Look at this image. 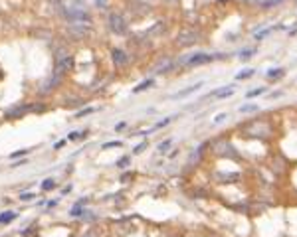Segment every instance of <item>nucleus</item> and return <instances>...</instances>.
Masks as SVG:
<instances>
[{
    "mask_svg": "<svg viewBox=\"0 0 297 237\" xmlns=\"http://www.w3.org/2000/svg\"><path fill=\"white\" fill-rule=\"evenodd\" d=\"M214 55H206V53H194L192 57H188L186 61L188 63H192V65H200V63H208V61H212Z\"/></svg>",
    "mask_w": 297,
    "mask_h": 237,
    "instance_id": "f257e3e1",
    "label": "nucleus"
},
{
    "mask_svg": "<svg viewBox=\"0 0 297 237\" xmlns=\"http://www.w3.org/2000/svg\"><path fill=\"white\" fill-rule=\"evenodd\" d=\"M202 87V83H196V85H190V87H186V89H182V91H178V93H174V99H182V97H188V95H192L194 91H198Z\"/></svg>",
    "mask_w": 297,
    "mask_h": 237,
    "instance_id": "f03ea898",
    "label": "nucleus"
},
{
    "mask_svg": "<svg viewBox=\"0 0 297 237\" xmlns=\"http://www.w3.org/2000/svg\"><path fill=\"white\" fill-rule=\"evenodd\" d=\"M232 93H234V87H230V89L226 87V89H218V91H214L212 95L214 97H218V99H224V97H230Z\"/></svg>",
    "mask_w": 297,
    "mask_h": 237,
    "instance_id": "7ed1b4c3",
    "label": "nucleus"
},
{
    "mask_svg": "<svg viewBox=\"0 0 297 237\" xmlns=\"http://www.w3.org/2000/svg\"><path fill=\"white\" fill-rule=\"evenodd\" d=\"M12 219H16V213H14V211H4V213L0 215V223H10Z\"/></svg>",
    "mask_w": 297,
    "mask_h": 237,
    "instance_id": "20e7f679",
    "label": "nucleus"
},
{
    "mask_svg": "<svg viewBox=\"0 0 297 237\" xmlns=\"http://www.w3.org/2000/svg\"><path fill=\"white\" fill-rule=\"evenodd\" d=\"M153 83H155L153 79H147V81H143V83H141L139 87H135V89H133V93H141V91H145V89H149V87H151Z\"/></svg>",
    "mask_w": 297,
    "mask_h": 237,
    "instance_id": "39448f33",
    "label": "nucleus"
},
{
    "mask_svg": "<svg viewBox=\"0 0 297 237\" xmlns=\"http://www.w3.org/2000/svg\"><path fill=\"white\" fill-rule=\"evenodd\" d=\"M54 188H56V182H54L52 178L44 180V184H42V190H44V192H50V190H54Z\"/></svg>",
    "mask_w": 297,
    "mask_h": 237,
    "instance_id": "423d86ee",
    "label": "nucleus"
},
{
    "mask_svg": "<svg viewBox=\"0 0 297 237\" xmlns=\"http://www.w3.org/2000/svg\"><path fill=\"white\" fill-rule=\"evenodd\" d=\"M255 111H259L257 105H242L240 107V113H255Z\"/></svg>",
    "mask_w": 297,
    "mask_h": 237,
    "instance_id": "0eeeda50",
    "label": "nucleus"
},
{
    "mask_svg": "<svg viewBox=\"0 0 297 237\" xmlns=\"http://www.w3.org/2000/svg\"><path fill=\"white\" fill-rule=\"evenodd\" d=\"M279 2H283V0H259V6L261 8H271V6H275Z\"/></svg>",
    "mask_w": 297,
    "mask_h": 237,
    "instance_id": "6e6552de",
    "label": "nucleus"
},
{
    "mask_svg": "<svg viewBox=\"0 0 297 237\" xmlns=\"http://www.w3.org/2000/svg\"><path fill=\"white\" fill-rule=\"evenodd\" d=\"M113 55H115V61H117V63H125V53H123V51L115 49V51H113Z\"/></svg>",
    "mask_w": 297,
    "mask_h": 237,
    "instance_id": "1a4fd4ad",
    "label": "nucleus"
},
{
    "mask_svg": "<svg viewBox=\"0 0 297 237\" xmlns=\"http://www.w3.org/2000/svg\"><path fill=\"white\" fill-rule=\"evenodd\" d=\"M170 144H172V140H165V142H161V144H159V152H163V154H165V152L170 148Z\"/></svg>",
    "mask_w": 297,
    "mask_h": 237,
    "instance_id": "9d476101",
    "label": "nucleus"
},
{
    "mask_svg": "<svg viewBox=\"0 0 297 237\" xmlns=\"http://www.w3.org/2000/svg\"><path fill=\"white\" fill-rule=\"evenodd\" d=\"M254 75V69H246V71H242V73H238L236 75V79H248Z\"/></svg>",
    "mask_w": 297,
    "mask_h": 237,
    "instance_id": "9b49d317",
    "label": "nucleus"
},
{
    "mask_svg": "<svg viewBox=\"0 0 297 237\" xmlns=\"http://www.w3.org/2000/svg\"><path fill=\"white\" fill-rule=\"evenodd\" d=\"M279 75H283V69H281V67H277V69H269V71H267V77H279Z\"/></svg>",
    "mask_w": 297,
    "mask_h": 237,
    "instance_id": "f8f14e48",
    "label": "nucleus"
},
{
    "mask_svg": "<svg viewBox=\"0 0 297 237\" xmlns=\"http://www.w3.org/2000/svg\"><path fill=\"white\" fill-rule=\"evenodd\" d=\"M252 55H254V49H244V51L240 53V59L244 61V59H250Z\"/></svg>",
    "mask_w": 297,
    "mask_h": 237,
    "instance_id": "ddd939ff",
    "label": "nucleus"
},
{
    "mask_svg": "<svg viewBox=\"0 0 297 237\" xmlns=\"http://www.w3.org/2000/svg\"><path fill=\"white\" fill-rule=\"evenodd\" d=\"M263 93H265V87H259V89L250 91V93H248V97H257V95H263Z\"/></svg>",
    "mask_w": 297,
    "mask_h": 237,
    "instance_id": "4468645a",
    "label": "nucleus"
},
{
    "mask_svg": "<svg viewBox=\"0 0 297 237\" xmlns=\"http://www.w3.org/2000/svg\"><path fill=\"white\" fill-rule=\"evenodd\" d=\"M113 146H121V142L119 140H111V142H105L103 144V148H113Z\"/></svg>",
    "mask_w": 297,
    "mask_h": 237,
    "instance_id": "2eb2a0df",
    "label": "nucleus"
},
{
    "mask_svg": "<svg viewBox=\"0 0 297 237\" xmlns=\"http://www.w3.org/2000/svg\"><path fill=\"white\" fill-rule=\"evenodd\" d=\"M28 152H30V150H18V152H12V154H10V158H18V156H26V154H28Z\"/></svg>",
    "mask_w": 297,
    "mask_h": 237,
    "instance_id": "dca6fc26",
    "label": "nucleus"
},
{
    "mask_svg": "<svg viewBox=\"0 0 297 237\" xmlns=\"http://www.w3.org/2000/svg\"><path fill=\"white\" fill-rule=\"evenodd\" d=\"M127 164H129V158H127V156H123L121 160H119V162H117V166H121V168H125Z\"/></svg>",
    "mask_w": 297,
    "mask_h": 237,
    "instance_id": "f3484780",
    "label": "nucleus"
},
{
    "mask_svg": "<svg viewBox=\"0 0 297 237\" xmlns=\"http://www.w3.org/2000/svg\"><path fill=\"white\" fill-rule=\"evenodd\" d=\"M145 146H147V142H141V144H139L137 148H135V154H141V152L145 150Z\"/></svg>",
    "mask_w": 297,
    "mask_h": 237,
    "instance_id": "a211bd4d",
    "label": "nucleus"
},
{
    "mask_svg": "<svg viewBox=\"0 0 297 237\" xmlns=\"http://www.w3.org/2000/svg\"><path fill=\"white\" fill-rule=\"evenodd\" d=\"M32 198H34V194H22V196H20V199H22V201H30Z\"/></svg>",
    "mask_w": 297,
    "mask_h": 237,
    "instance_id": "6ab92c4d",
    "label": "nucleus"
},
{
    "mask_svg": "<svg viewBox=\"0 0 297 237\" xmlns=\"http://www.w3.org/2000/svg\"><path fill=\"white\" fill-rule=\"evenodd\" d=\"M169 122H170V118H165V120L157 122V124H155V128H161V126H165V124H169Z\"/></svg>",
    "mask_w": 297,
    "mask_h": 237,
    "instance_id": "aec40b11",
    "label": "nucleus"
},
{
    "mask_svg": "<svg viewBox=\"0 0 297 237\" xmlns=\"http://www.w3.org/2000/svg\"><path fill=\"white\" fill-rule=\"evenodd\" d=\"M67 138H69V140H75V138H79V132H75V130H73V132H69V134H67Z\"/></svg>",
    "mask_w": 297,
    "mask_h": 237,
    "instance_id": "412c9836",
    "label": "nucleus"
},
{
    "mask_svg": "<svg viewBox=\"0 0 297 237\" xmlns=\"http://www.w3.org/2000/svg\"><path fill=\"white\" fill-rule=\"evenodd\" d=\"M224 118H226V113H220V115H218V117L214 118V122H222V120H224Z\"/></svg>",
    "mask_w": 297,
    "mask_h": 237,
    "instance_id": "4be33fe9",
    "label": "nucleus"
},
{
    "mask_svg": "<svg viewBox=\"0 0 297 237\" xmlns=\"http://www.w3.org/2000/svg\"><path fill=\"white\" fill-rule=\"evenodd\" d=\"M87 113H93V109H85V111H79V113H77V117H83V115H87Z\"/></svg>",
    "mask_w": 297,
    "mask_h": 237,
    "instance_id": "5701e85b",
    "label": "nucleus"
},
{
    "mask_svg": "<svg viewBox=\"0 0 297 237\" xmlns=\"http://www.w3.org/2000/svg\"><path fill=\"white\" fill-rule=\"evenodd\" d=\"M265 34H269V30H263V32H259V34H257L255 38H257V40H261V38H263V36H265Z\"/></svg>",
    "mask_w": 297,
    "mask_h": 237,
    "instance_id": "b1692460",
    "label": "nucleus"
},
{
    "mask_svg": "<svg viewBox=\"0 0 297 237\" xmlns=\"http://www.w3.org/2000/svg\"><path fill=\"white\" fill-rule=\"evenodd\" d=\"M64 144H65V140H60V142H56V148H62Z\"/></svg>",
    "mask_w": 297,
    "mask_h": 237,
    "instance_id": "393cba45",
    "label": "nucleus"
}]
</instances>
